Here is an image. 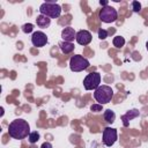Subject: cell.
I'll list each match as a JSON object with an SVG mask.
<instances>
[{
    "instance_id": "6da1fadb",
    "label": "cell",
    "mask_w": 148,
    "mask_h": 148,
    "mask_svg": "<svg viewBox=\"0 0 148 148\" xmlns=\"http://www.w3.org/2000/svg\"><path fill=\"white\" fill-rule=\"evenodd\" d=\"M30 125L24 119H15L8 126V134L13 139L22 140L29 136L30 134Z\"/></svg>"
},
{
    "instance_id": "7a4b0ae2",
    "label": "cell",
    "mask_w": 148,
    "mask_h": 148,
    "mask_svg": "<svg viewBox=\"0 0 148 148\" xmlns=\"http://www.w3.org/2000/svg\"><path fill=\"white\" fill-rule=\"evenodd\" d=\"M112 97H113V89L110 86L101 84L96 90H94V98L101 105L111 102Z\"/></svg>"
},
{
    "instance_id": "3957f363",
    "label": "cell",
    "mask_w": 148,
    "mask_h": 148,
    "mask_svg": "<svg viewBox=\"0 0 148 148\" xmlns=\"http://www.w3.org/2000/svg\"><path fill=\"white\" fill-rule=\"evenodd\" d=\"M39 12L42 15H45L50 18H57L61 14V7L56 2H44L39 7Z\"/></svg>"
},
{
    "instance_id": "277c9868",
    "label": "cell",
    "mask_w": 148,
    "mask_h": 148,
    "mask_svg": "<svg viewBox=\"0 0 148 148\" xmlns=\"http://www.w3.org/2000/svg\"><path fill=\"white\" fill-rule=\"evenodd\" d=\"M90 66L89 60L81 54H74L69 59V68L72 72H82Z\"/></svg>"
},
{
    "instance_id": "5b68a950",
    "label": "cell",
    "mask_w": 148,
    "mask_h": 148,
    "mask_svg": "<svg viewBox=\"0 0 148 148\" xmlns=\"http://www.w3.org/2000/svg\"><path fill=\"white\" fill-rule=\"evenodd\" d=\"M99 20L104 23H112L114 22L117 18H118V13L117 10L111 7V6H105V7H102V9L99 10Z\"/></svg>"
},
{
    "instance_id": "8992f818",
    "label": "cell",
    "mask_w": 148,
    "mask_h": 148,
    "mask_svg": "<svg viewBox=\"0 0 148 148\" xmlns=\"http://www.w3.org/2000/svg\"><path fill=\"white\" fill-rule=\"evenodd\" d=\"M101 86V74L97 72L89 73L83 80V87L86 90H96Z\"/></svg>"
},
{
    "instance_id": "52a82bcc",
    "label": "cell",
    "mask_w": 148,
    "mask_h": 148,
    "mask_svg": "<svg viewBox=\"0 0 148 148\" xmlns=\"http://www.w3.org/2000/svg\"><path fill=\"white\" fill-rule=\"evenodd\" d=\"M118 139V133L116 128L112 127H105L103 130V136H102V141L104 143V146L106 147H111L114 145V142Z\"/></svg>"
},
{
    "instance_id": "ba28073f",
    "label": "cell",
    "mask_w": 148,
    "mask_h": 148,
    "mask_svg": "<svg viewBox=\"0 0 148 148\" xmlns=\"http://www.w3.org/2000/svg\"><path fill=\"white\" fill-rule=\"evenodd\" d=\"M31 43L36 47H43L47 43V36L43 31H35L31 36Z\"/></svg>"
},
{
    "instance_id": "9c48e42d",
    "label": "cell",
    "mask_w": 148,
    "mask_h": 148,
    "mask_svg": "<svg viewBox=\"0 0 148 148\" xmlns=\"http://www.w3.org/2000/svg\"><path fill=\"white\" fill-rule=\"evenodd\" d=\"M91 34L88 30H80L76 32V38L75 40L80 44V45H88L91 42Z\"/></svg>"
},
{
    "instance_id": "30bf717a",
    "label": "cell",
    "mask_w": 148,
    "mask_h": 148,
    "mask_svg": "<svg viewBox=\"0 0 148 148\" xmlns=\"http://www.w3.org/2000/svg\"><path fill=\"white\" fill-rule=\"evenodd\" d=\"M61 38H62L65 42L72 43V42L76 38V31H75L74 28H72V27H66V28H64L62 31H61Z\"/></svg>"
},
{
    "instance_id": "8fae6325",
    "label": "cell",
    "mask_w": 148,
    "mask_h": 148,
    "mask_svg": "<svg viewBox=\"0 0 148 148\" xmlns=\"http://www.w3.org/2000/svg\"><path fill=\"white\" fill-rule=\"evenodd\" d=\"M139 116H140L139 110H136V109L128 110V111H127L125 114H123V116H121V120H123L124 126H125V127H127V126L130 125V121H131L132 119H134V118L139 117Z\"/></svg>"
},
{
    "instance_id": "7c38bea8",
    "label": "cell",
    "mask_w": 148,
    "mask_h": 148,
    "mask_svg": "<svg viewBox=\"0 0 148 148\" xmlns=\"http://www.w3.org/2000/svg\"><path fill=\"white\" fill-rule=\"evenodd\" d=\"M36 24H37L39 28L45 29V28L50 27V24H51V18L47 17V16H45V15L39 14V15L36 17Z\"/></svg>"
},
{
    "instance_id": "4fadbf2b",
    "label": "cell",
    "mask_w": 148,
    "mask_h": 148,
    "mask_svg": "<svg viewBox=\"0 0 148 148\" xmlns=\"http://www.w3.org/2000/svg\"><path fill=\"white\" fill-rule=\"evenodd\" d=\"M59 47H60V51H61L62 53L68 54V53H71V52L74 50V44H73V43H69V42L62 40V42L59 43Z\"/></svg>"
},
{
    "instance_id": "5bb4252c",
    "label": "cell",
    "mask_w": 148,
    "mask_h": 148,
    "mask_svg": "<svg viewBox=\"0 0 148 148\" xmlns=\"http://www.w3.org/2000/svg\"><path fill=\"white\" fill-rule=\"evenodd\" d=\"M103 117H104V120H105L108 124H112V123H114V120H116V113H114L111 109L105 110L104 113H103Z\"/></svg>"
},
{
    "instance_id": "9a60e30c",
    "label": "cell",
    "mask_w": 148,
    "mask_h": 148,
    "mask_svg": "<svg viewBox=\"0 0 148 148\" xmlns=\"http://www.w3.org/2000/svg\"><path fill=\"white\" fill-rule=\"evenodd\" d=\"M112 43H113V46L120 49V47H123V46L125 45V39H124V37H121V36H116V37L113 38Z\"/></svg>"
},
{
    "instance_id": "2e32d148",
    "label": "cell",
    "mask_w": 148,
    "mask_h": 148,
    "mask_svg": "<svg viewBox=\"0 0 148 148\" xmlns=\"http://www.w3.org/2000/svg\"><path fill=\"white\" fill-rule=\"evenodd\" d=\"M28 140H29L30 143H36V142L39 140V133H38L37 131L31 132V133L29 134V136H28Z\"/></svg>"
},
{
    "instance_id": "e0dca14e",
    "label": "cell",
    "mask_w": 148,
    "mask_h": 148,
    "mask_svg": "<svg viewBox=\"0 0 148 148\" xmlns=\"http://www.w3.org/2000/svg\"><path fill=\"white\" fill-rule=\"evenodd\" d=\"M32 30H34V24H31V23H25L22 25V31L24 34H30V32H32Z\"/></svg>"
},
{
    "instance_id": "ac0fdd59",
    "label": "cell",
    "mask_w": 148,
    "mask_h": 148,
    "mask_svg": "<svg viewBox=\"0 0 148 148\" xmlns=\"http://www.w3.org/2000/svg\"><path fill=\"white\" fill-rule=\"evenodd\" d=\"M132 10L134 13H139L141 10V3L139 1H132Z\"/></svg>"
},
{
    "instance_id": "d6986e66",
    "label": "cell",
    "mask_w": 148,
    "mask_h": 148,
    "mask_svg": "<svg viewBox=\"0 0 148 148\" xmlns=\"http://www.w3.org/2000/svg\"><path fill=\"white\" fill-rule=\"evenodd\" d=\"M98 38L99 39H102V40H104V39H106V37H108V31L105 30V29H98Z\"/></svg>"
},
{
    "instance_id": "ffe728a7",
    "label": "cell",
    "mask_w": 148,
    "mask_h": 148,
    "mask_svg": "<svg viewBox=\"0 0 148 148\" xmlns=\"http://www.w3.org/2000/svg\"><path fill=\"white\" fill-rule=\"evenodd\" d=\"M90 110L92 111V112H99V111H102L103 110V106L101 105V104H92L91 106H90Z\"/></svg>"
},
{
    "instance_id": "44dd1931",
    "label": "cell",
    "mask_w": 148,
    "mask_h": 148,
    "mask_svg": "<svg viewBox=\"0 0 148 148\" xmlns=\"http://www.w3.org/2000/svg\"><path fill=\"white\" fill-rule=\"evenodd\" d=\"M40 148H53V147H52V145L50 142H44V143H42Z\"/></svg>"
},
{
    "instance_id": "7402d4cb",
    "label": "cell",
    "mask_w": 148,
    "mask_h": 148,
    "mask_svg": "<svg viewBox=\"0 0 148 148\" xmlns=\"http://www.w3.org/2000/svg\"><path fill=\"white\" fill-rule=\"evenodd\" d=\"M99 5L103 6V7H105V6H108V1L106 0H101L99 1Z\"/></svg>"
},
{
    "instance_id": "603a6c76",
    "label": "cell",
    "mask_w": 148,
    "mask_h": 148,
    "mask_svg": "<svg viewBox=\"0 0 148 148\" xmlns=\"http://www.w3.org/2000/svg\"><path fill=\"white\" fill-rule=\"evenodd\" d=\"M146 49H147V50H148V42H147V43H146Z\"/></svg>"
}]
</instances>
